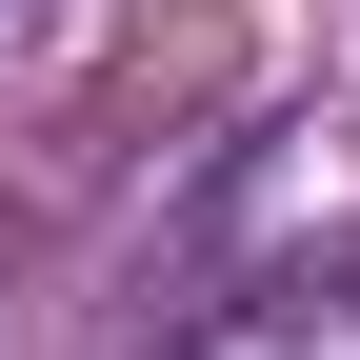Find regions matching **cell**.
Segmentation results:
<instances>
[]
</instances>
